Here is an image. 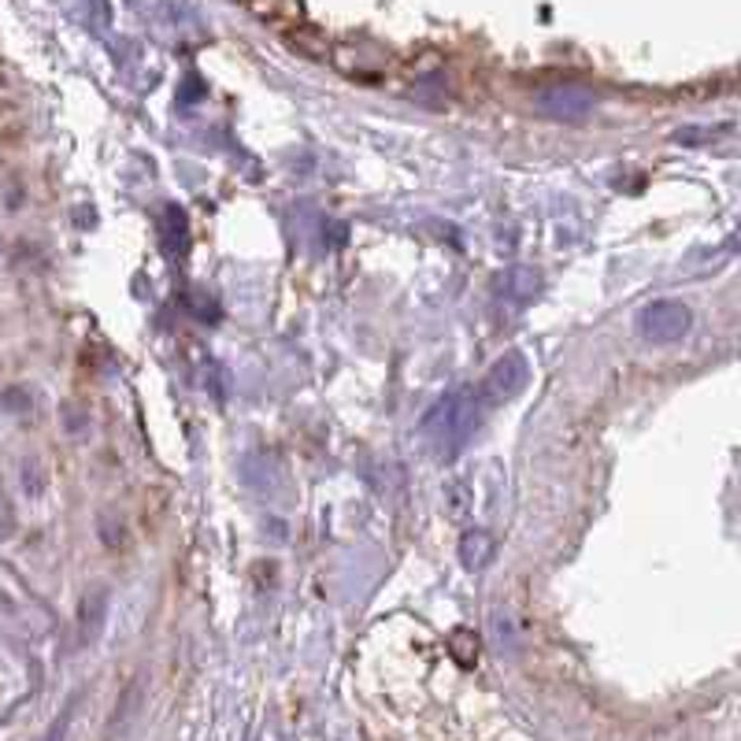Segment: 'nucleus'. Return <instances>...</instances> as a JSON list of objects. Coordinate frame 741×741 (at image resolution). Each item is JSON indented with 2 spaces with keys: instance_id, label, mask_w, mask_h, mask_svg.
Segmentation results:
<instances>
[{
  "instance_id": "1",
  "label": "nucleus",
  "mask_w": 741,
  "mask_h": 741,
  "mask_svg": "<svg viewBox=\"0 0 741 741\" xmlns=\"http://www.w3.org/2000/svg\"><path fill=\"white\" fill-rule=\"evenodd\" d=\"M478 415H482V404H478L475 393H453L434 409L427 419H423V434L430 438L434 453L438 456H456L460 449L467 445V438L478 427Z\"/></svg>"
},
{
  "instance_id": "2",
  "label": "nucleus",
  "mask_w": 741,
  "mask_h": 741,
  "mask_svg": "<svg viewBox=\"0 0 741 741\" xmlns=\"http://www.w3.org/2000/svg\"><path fill=\"white\" fill-rule=\"evenodd\" d=\"M530 370H527V360L519 356V352H508V356H501L497 364L490 367V375L482 378V386H478V404L482 409H501V404H508L515 393L527 386Z\"/></svg>"
},
{
  "instance_id": "3",
  "label": "nucleus",
  "mask_w": 741,
  "mask_h": 741,
  "mask_svg": "<svg viewBox=\"0 0 741 741\" xmlns=\"http://www.w3.org/2000/svg\"><path fill=\"white\" fill-rule=\"evenodd\" d=\"M693 327V315L682 301H656L638 315V330L649 341H679Z\"/></svg>"
},
{
  "instance_id": "4",
  "label": "nucleus",
  "mask_w": 741,
  "mask_h": 741,
  "mask_svg": "<svg viewBox=\"0 0 741 741\" xmlns=\"http://www.w3.org/2000/svg\"><path fill=\"white\" fill-rule=\"evenodd\" d=\"M590 93L586 89H553V93L541 101V108H545L553 120H578V115L590 112Z\"/></svg>"
},
{
  "instance_id": "5",
  "label": "nucleus",
  "mask_w": 741,
  "mask_h": 741,
  "mask_svg": "<svg viewBox=\"0 0 741 741\" xmlns=\"http://www.w3.org/2000/svg\"><path fill=\"white\" fill-rule=\"evenodd\" d=\"M490 556H493V541H490V535H482V530H472V535H464V541H460V560H464L467 572L486 567Z\"/></svg>"
}]
</instances>
